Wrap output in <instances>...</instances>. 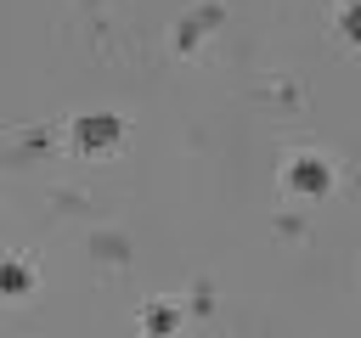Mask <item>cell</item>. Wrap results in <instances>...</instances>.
Instances as JSON below:
<instances>
[{
    "mask_svg": "<svg viewBox=\"0 0 361 338\" xmlns=\"http://www.w3.org/2000/svg\"><path fill=\"white\" fill-rule=\"evenodd\" d=\"M73 141H79L85 152H113V146L124 141V124H118V113H79Z\"/></svg>",
    "mask_w": 361,
    "mask_h": 338,
    "instance_id": "obj_1",
    "label": "cell"
},
{
    "mask_svg": "<svg viewBox=\"0 0 361 338\" xmlns=\"http://www.w3.org/2000/svg\"><path fill=\"white\" fill-rule=\"evenodd\" d=\"M288 186H293L299 197H322V192L333 186V169H327V158H316V152H299V158L288 163Z\"/></svg>",
    "mask_w": 361,
    "mask_h": 338,
    "instance_id": "obj_2",
    "label": "cell"
},
{
    "mask_svg": "<svg viewBox=\"0 0 361 338\" xmlns=\"http://www.w3.org/2000/svg\"><path fill=\"white\" fill-rule=\"evenodd\" d=\"M34 287V270L23 259H0V293H28Z\"/></svg>",
    "mask_w": 361,
    "mask_h": 338,
    "instance_id": "obj_3",
    "label": "cell"
},
{
    "mask_svg": "<svg viewBox=\"0 0 361 338\" xmlns=\"http://www.w3.org/2000/svg\"><path fill=\"white\" fill-rule=\"evenodd\" d=\"M338 34H344L350 45H361V0H350V6L338 11Z\"/></svg>",
    "mask_w": 361,
    "mask_h": 338,
    "instance_id": "obj_4",
    "label": "cell"
}]
</instances>
